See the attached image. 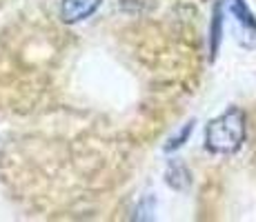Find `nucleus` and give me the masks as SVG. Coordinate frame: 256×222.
<instances>
[{"label": "nucleus", "mask_w": 256, "mask_h": 222, "mask_svg": "<svg viewBox=\"0 0 256 222\" xmlns=\"http://www.w3.org/2000/svg\"><path fill=\"white\" fill-rule=\"evenodd\" d=\"M100 0H62L60 4V18L67 24L80 22L85 18H90L94 11L98 9Z\"/></svg>", "instance_id": "obj_1"}, {"label": "nucleus", "mask_w": 256, "mask_h": 222, "mask_svg": "<svg viewBox=\"0 0 256 222\" xmlns=\"http://www.w3.org/2000/svg\"><path fill=\"white\" fill-rule=\"evenodd\" d=\"M138 4H172V2H190V0H136Z\"/></svg>", "instance_id": "obj_2"}]
</instances>
